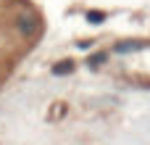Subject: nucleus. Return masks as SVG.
Masks as SVG:
<instances>
[{"label": "nucleus", "instance_id": "1", "mask_svg": "<svg viewBox=\"0 0 150 145\" xmlns=\"http://www.w3.org/2000/svg\"><path fill=\"white\" fill-rule=\"evenodd\" d=\"M42 32V18L26 0H0V79L29 53Z\"/></svg>", "mask_w": 150, "mask_h": 145}]
</instances>
